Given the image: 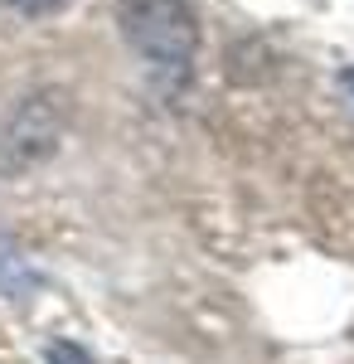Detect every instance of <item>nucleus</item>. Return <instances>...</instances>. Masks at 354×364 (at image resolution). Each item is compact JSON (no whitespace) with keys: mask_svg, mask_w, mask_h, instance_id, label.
<instances>
[{"mask_svg":"<svg viewBox=\"0 0 354 364\" xmlns=\"http://www.w3.org/2000/svg\"><path fill=\"white\" fill-rule=\"evenodd\" d=\"M345 83H350V87H354V73H345Z\"/></svg>","mask_w":354,"mask_h":364,"instance_id":"20e7f679","label":"nucleus"},{"mask_svg":"<svg viewBox=\"0 0 354 364\" xmlns=\"http://www.w3.org/2000/svg\"><path fill=\"white\" fill-rule=\"evenodd\" d=\"M122 34L161 68H190L199 49V20L190 0H117Z\"/></svg>","mask_w":354,"mask_h":364,"instance_id":"f257e3e1","label":"nucleus"},{"mask_svg":"<svg viewBox=\"0 0 354 364\" xmlns=\"http://www.w3.org/2000/svg\"><path fill=\"white\" fill-rule=\"evenodd\" d=\"M49 364H92V360L82 355L78 345H68V340H58V345H49Z\"/></svg>","mask_w":354,"mask_h":364,"instance_id":"7ed1b4c3","label":"nucleus"},{"mask_svg":"<svg viewBox=\"0 0 354 364\" xmlns=\"http://www.w3.org/2000/svg\"><path fill=\"white\" fill-rule=\"evenodd\" d=\"M0 5L20 10V15H54V10H63L68 0H0Z\"/></svg>","mask_w":354,"mask_h":364,"instance_id":"f03ea898","label":"nucleus"}]
</instances>
